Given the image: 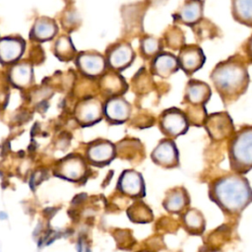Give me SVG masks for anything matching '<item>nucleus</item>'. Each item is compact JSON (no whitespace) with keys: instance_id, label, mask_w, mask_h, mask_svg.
I'll return each instance as SVG.
<instances>
[{"instance_id":"nucleus-1","label":"nucleus","mask_w":252,"mask_h":252,"mask_svg":"<svg viewBox=\"0 0 252 252\" xmlns=\"http://www.w3.org/2000/svg\"><path fill=\"white\" fill-rule=\"evenodd\" d=\"M209 198L224 214L240 215L252 203V188L241 174L229 173L209 184Z\"/></svg>"},{"instance_id":"nucleus-2","label":"nucleus","mask_w":252,"mask_h":252,"mask_svg":"<svg viewBox=\"0 0 252 252\" xmlns=\"http://www.w3.org/2000/svg\"><path fill=\"white\" fill-rule=\"evenodd\" d=\"M211 81L224 103L242 95L249 85V73L243 60L232 56L220 61L211 73Z\"/></svg>"},{"instance_id":"nucleus-3","label":"nucleus","mask_w":252,"mask_h":252,"mask_svg":"<svg viewBox=\"0 0 252 252\" xmlns=\"http://www.w3.org/2000/svg\"><path fill=\"white\" fill-rule=\"evenodd\" d=\"M228 159L234 173L244 175L252 169V125L241 128L230 137Z\"/></svg>"},{"instance_id":"nucleus-4","label":"nucleus","mask_w":252,"mask_h":252,"mask_svg":"<svg viewBox=\"0 0 252 252\" xmlns=\"http://www.w3.org/2000/svg\"><path fill=\"white\" fill-rule=\"evenodd\" d=\"M160 132L169 139H175L185 134L189 127V122L184 111L177 107H170L162 111L159 116Z\"/></svg>"},{"instance_id":"nucleus-5","label":"nucleus","mask_w":252,"mask_h":252,"mask_svg":"<svg viewBox=\"0 0 252 252\" xmlns=\"http://www.w3.org/2000/svg\"><path fill=\"white\" fill-rule=\"evenodd\" d=\"M203 126L211 139L217 142L230 138L235 132L232 119L226 112H216L207 115Z\"/></svg>"},{"instance_id":"nucleus-6","label":"nucleus","mask_w":252,"mask_h":252,"mask_svg":"<svg viewBox=\"0 0 252 252\" xmlns=\"http://www.w3.org/2000/svg\"><path fill=\"white\" fill-rule=\"evenodd\" d=\"M116 189L122 195L139 200L146 196V184L143 175L134 169H125L120 174Z\"/></svg>"},{"instance_id":"nucleus-7","label":"nucleus","mask_w":252,"mask_h":252,"mask_svg":"<svg viewBox=\"0 0 252 252\" xmlns=\"http://www.w3.org/2000/svg\"><path fill=\"white\" fill-rule=\"evenodd\" d=\"M154 163L163 168H174L179 165L178 149L172 139L164 138L158 142L151 154Z\"/></svg>"},{"instance_id":"nucleus-8","label":"nucleus","mask_w":252,"mask_h":252,"mask_svg":"<svg viewBox=\"0 0 252 252\" xmlns=\"http://www.w3.org/2000/svg\"><path fill=\"white\" fill-rule=\"evenodd\" d=\"M135 52L128 42L113 44L107 51L106 64L112 71L120 72L128 68L134 61Z\"/></svg>"},{"instance_id":"nucleus-9","label":"nucleus","mask_w":252,"mask_h":252,"mask_svg":"<svg viewBox=\"0 0 252 252\" xmlns=\"http://www.w3.org/2000/svg\"><path fill=\"white\" fill-rule=\"evenodd\" d=\"M205 55L202 48L195 44H185L177 56L179 68L184 71L187 76L202 68L205 63Z\"/></svg>"},{"instance_id":"nucleus-10","label":"nucleus","mask_w":252,"mask_h":252,"mask_svg":"<svg viewBox=\"0 0 252 252\" xmlns=\"http://www.w3.org/2000/svg\"><path fill=\"white\" fill-rule=\"evenodd\" d=\"M131 104L122 96L109 97L103 105V115L113 124L126 122L131 115Z\"/></svg>"},{"instance_id":"nucleus-11","label":"nucleus","mask_w":252,"mask_h":252,"mask_svg":"<svg viewBox=\"0 0 252 252\" xmlns=\"http://www.w3.org/2000/svg\"><path fill=\"white\" fill-rule=\"evenodd\" d=\"M161 204L167 213L181 216L189 209L190 196L184 187H174L166 191Z\"/></svg>"},{"instance_id":"nucleus-12","label":"nucleus","mask_w":252,"mask_h":252,"mask_svg":"<svg viewBox=\"0 0 252 252\" xmlns=\"http://www.w3.org/2000/svg\"><path fill=\"white\" fill-rule=\"evenodd\" d=\"M211 94V88L207 83L199 80H191L185 87L184 101L188 106H205Z\"/></svg>"},{"instance_id":"nucleus-13","label":"nucleus","mask_w":252,"mask_h":252,"mask_svg":"<svg viewBox=\"0 0 252 252\" xmlns=\"http://www.w3.org/2000/svg\"><path fill=\"white\" fill-rule=\"evenodd\" d=\"M103 115V105L96 98H86L82 100L76 109V116L80 123L91 125L98 122Z\"/></svg>"},{"instance_id":"nucleus-14","label":"nucleus","mask_w":252,"mask_h":252,"mask_svg":"<svg viewBox=\"0 0 252 252\" xmlns=\"http://www.w3.org/2000/svg\"><path fill=\"white\" fill-rule=\"evenodd\" d=\"M203 0H186L173 15L174 21L193 27L201 22L203 18Z\"/></svg>"},{"instance_id":"nucleus-15","label":"nucleus","mask_w":252,"mask_h":252,"mask_svg":"<svg viewBox=\"0 0 252 252\" xmlns=\"http://www.w3.org/2000/svg\"><path fill=\"white\" fill-rule=\"evenodd\" d=\"M79 69L88 77H98L102 75L107 66L106 60L96 52H83L78 56Z\"/></svg>"},{"instance_id":"nucleus-16","label":"nucleus","mask_w":252,"mask_h":252,"mask_svg":"<svg viewBox=\"0 0 252 252\" xmlns=\"http://www.w3.org/2000/svg\"><path fill=\"white\" fill-rule=\"evenodd\" d=\"M88 158L96 165L108 164L116 156V147L109 141L99 140L92 144L87 152Z\"/></svg>"},{"instance_id":"nucleus-17","label":"nucleus","mask_w":252,"mask_h":252,"mask_svg":"<svg viewBox=\"0 0 252 252\" xmlns=\"http://www.w3.org/2000/svg\"><path fill=\"white\" fill-rule=\"evenodd\" d=\"M152 73L160 78H168L179 69L177 57L169 52H160L153 58Z\"/></svg>"},{"instance_id":"nucleus-18","label":"nucleus","mask_w":252,"mask_h":252,"mask_svg":"<svg viewBox=\"0 0 252 252\" xmlns=\"http://www.w3.org/2000/svg\"><path fill=\"white\" fill-rule=\"evenodd\" d=\"M184 230L190 235H202L206 229V220L201 211L189 208L181 216Z\"/></svg>"},{"instance_id":"nucleus-19","label":"nucleus","mask_w":252,"mask_h":252,"mask_svg":"<svg viewBox=\"0 0 252 252\" xmlns=\"http://www.w3.org/2000/svg\"><path fill=\"white\" fill-rule=\"evenodd\" d=\"M100 87L102 92L109 97L121 96L128 89V85L124 78L115 71H111L102 76Z\"/></svg>"},{"instance_id":"nucleus-20","label":"nucleus","mask_w":252,"mask_h":252,"mask_svg":"<svg viewBox=\"0 0 252 252\" xmlns=\"http://www.w3.org/2000/svg\"><path fill=\"white\" fill-rule=\"evenodd\" d=\"M24 50V43L18 38L6 37L0 40V61L12 63L20 58Z\"/></svg>"},{"instance_id":"nucleus-21","label":"nucleus","mask_w":252,"mask_h":252,"mask_svg":"<svg viewBox=\"0 0 252 252\" xmlns=\"http://www.w3.org/2000/svg\"><path fill=\"white\" fill-rule=\"evenodd\" d=\"M128 219L135 223H149L154 220L151 208L141 200H136L126 211Z\"/></svg>"},{"instance_id":"nucleus-22","label":"nucleus","mask_w":252,"mask_h":252,"mask_svg":"<svg viewBox=\"0 0 252 252\" xmlns=\"http://www.w3.org/2000/svg\"><path fill=\"white\" fill-rule=\"evenodd\" d=\"M231 12L235 21L252 27V0H231Z\"/></svg>"},{"instance_id":"nucleus-23","label":"nucleus","mask_w":252,"mask_h":252,"mask_svg":"<svg viewBox=\"0 0 252 252\" xmlns=\"http://www.w3.org/2000/svg\"><path fill=\"white\" fill-rule=\"evenodd\" d=\"M116 155H120L123 158L132 160L143 152V145L141 142L134 138H126L120 141L116 146Z\"/></svg>"},{"instance_id":"nucleus-24","label":"nucleus","mask_w":252,"mask_h":252,"mask_svg":"<svg viewBox=\"0 0 252 252\" xmlns=\"http://www.w3.org/2000/svg\"><path fill=\"white\" fill-rule=\"evenodd\" d=\"M144 16V9L142 5H130L126 6V10L124 11V21L126 24V30L133 32L134 31H138L142 28Z\"/></svg>"},{"instance_id":"nucleus-25","label":"nucleus","mask_w":252,"mask_h":252,"mask_svg":"<svg viewBox=\"0 0 252 252\" xmlns=\"http://www.w3.org/2000/svg\"><path fill=\"white\" fill-rule=\"evenodd\" d=\"M56 32L57 28L53 21L49 19H39L32 28V35L37 40H46L52 38Z\"/></svg>"},{"instance_id":"nucleus-26","label":"nucleus","mask_w":252,"mask_h":252,"mask_svg":"<svg viewBox=\"0 0 252 252\" xmlns=\"http://www.w3.org/2000/svg\"><path fill=\"white\" fill-rule=\"evenodd\" d=\"M32 78V69L27 63L15 65L10 72V80L17 87L28 86Z\"/></svg>"},{"instance_id":"nucleus-27","label":"nucleus","mask_w":252,"mask_h":252,"mask_svg":"<svg viewBox=\"0 0 252 252\" xmlns=\"http://www.w3.org/2000/svg\"><path fill=\"white\" fill-rule=\"evenodd\" d=\"M161 40L153 35H144L140 40V52L145 59H153L161 52Z\"/></svg>"},{"instance_id":"nucleus-28","label":"nucleus","mask_w":252,"mask_h":252,"mask_svg":"<svg viewBox=\"0 0 252 252\" xmlns=\"http://www.w3.org/2000/svg\"><path fill=\"white\" fill-rule=\"evenodd\" d=\"M85 163L80 158H68L62 164V174L69 179L77 180L85 174Z\"/></svg>"},{"instance_id":"nucleus-29","label":"nucleus","mask_w":252,"mask_h":252,"mask_svg":"<svg viewBox=\"0 0 252 252\" xmlns=\"http://www.w3.org/2000/svg\"><path fill=\"white\" fill-rule=\"evenodd\" d=\"M164 42L167 47L173 50H180L186 43L183 32L178 27H171L164 33Z\"/></svg>"},{"instance_id":"nucleus-30","label":"nucleus","mask_w":252,"mask_h":252,"mask_svg":"<svg viewBox=\"0 0 252 252\" xmlns=\"http://www.w3.org/2000/svg\"><path fill=\"white\" fill-rule=\"evenodd\" d=\"M55 52L61 60H68L74 54V47L70 39L66 36L60 37L55 45Z\"/></svg>"},{"instance_id":"nucleus-31","label":"nucleus","mask_w":252,"mask_h":252,"mask_svg":"<svg viewBox=\"0 0 252 252\" xmlns=\"http://www.w3.org/2000/svg\"><path fill=\"white\" fill-rule=\"evenodd\" d=\"M246 52H247V55H248L250 61L252 62V35L249 37V39H248V41H247Z\"/></svg>"},{"instance_id":"nucleus-32","label":"nucleus","mask_w":252,"mask_h":252,"mask_svg":"<svg viewBox=\"0 0 252 252\" xmlns=\"http://www.w3.org/2000/svg\"><path fill=\"white\" fill-rule=\"evenodd\" d=\"M86 197H87V195L86 194H80V195H77L74 199H73V201H72V203L73 204H78V203H80V202H82L83 200H85L86 199Z\"/></svg>"},{"instance_id":"nucleus-33","label":"nucleus","mask_w":252,"mask_h":252,"mask_svg":"<svg viewBox=\"0 0 252 252\" xmlns=\"http://www.w3.org/2000/svg\"><path fill=\"white\" fill-rule=\"evenodd\" d=\"M56 211H57V210L54 209V208H47V209L44 210V214H45V216H47L48 218H51L52 216L55 215V212H56Z\"/></svg>"},{"instance_id":"nucleus-34","label":"nucleus","mask_w":252,"mask_h":252,"mask_svg":"<svg viewBox=\"0 0 252 252\" xmlns=\"http://www.w3.org/2000/svg\"><path fill=\"white\" fill-rule=\"evenodd\" d=\"M148 3L150 5H153V6H158V5H161L163 4L166 0H147Z\"/></svg>"},{"instance_id":"nucleus-35","label":"nucleus","mask_w":252,"mask_h":252,"mask_svg":"<svg viewBox=\"0 0 252 252\" xmlns=\"http://www.w3.org/2000/svg\"><path fill=\"white\" fill-rule=\"evenodd\" d=\"M203 252H221V251L217 247H207L206 250Z\"/></svg>"},{"instance_id":"nucleus-36","label":"nucleus","mask_w":252,"mask_h":252,"mask_svg":"<svg viewBox=\"0 0 252 252\" xmlns=\"http://www.w3.org/2000/svg\"><path fill=\"white\" fill-rule=\"evenodd\" d=\"M40 227H41V224H40V223H38V224L36 225V227H35L34 231H33V236H34V237H35V235L38 233V231H40Z\"/></svg>"},{"instance_id":"nucleus-37","label":"nucleus","mask_w":252,"mask_h":252,"mask_svg":"<svg viewBox=\"0 0 252 252\" xmlns=\"http://www.w3.org/2000/svg\"><path fill=\"white\" fill-rule=\"evenodd\" d=\"M5 219H7V215H6V213L1 212V213H0V220H5Z\"/></svg>"},{"instance_id":"nucleus-38","label":"nucleus","mask_w":252,"mask_h":252,"mask_svg":"<svg viewBox=\"0 0 252 252\" xmlns=\"http://www.w3.org/2000/svg\"><path fill=\"white\" fill-rule=\"evenodd\" d=\"M138 252H151V251H146V250H141V251H138Z\"/></svg>"},{"instance_id":"nucleus-39","label":"nucleus","mask_w":252,"mask_h":252,"mask_svg":"<svg viewBox=\"0 0 252 252\" xmlns=\"http://www.w3.org/2000/svg\"><path fill=\"white\" fill-rule=\"evenodd\" d=\"M86 252H90V250H86Z\"/></svg>"}]
</instances>
